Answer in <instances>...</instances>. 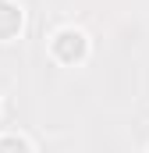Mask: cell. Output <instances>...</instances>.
Listing matches in <instances>:
<instances>
[{
	"mask_svg": "<svg viewBox=\"0 0 149 153\" xmlns=\"http://www.w3.org/2000/svg\"><path fill=\"white\" fill-rule=\"evenodd\" d=\"M46 50H50V57H53L57 64H64V68H78V64L89 61L92 43H89V36H85V29H78V25H60V29H53Z\"/></svg>",
	"mask_w": 149,
	"mask_h": 153,
	"instance_id": "6da1fadb",
	"label": "cell"
},
{
	"mask_svg": "<svg viewBox=\"0 0 149 153\" xmlns=\"http://www.w3.org/2000/svg\"><path fill=\"white\" fill-rule=\"evenodd\" d=\"M25 32V7L18 0H0V43H14Z\"/></svg>",
	"mask_w": 149,
	"mask_h": 153,
	"instance_id": "7a4b0ae2",
	"label": "cell"
},
{
	"mask_svg": "<svg viewBox=\"0 0 149 153\" xmlns=\"http://www.w3.org/2000/svg\"><path fill=\"white\" fill-rule=\"evenodd\" d=\"M0 153H36L32 143L18 132H0Z\"/></svg>",
	"mask_w": 149,
	"mask_h": 153,
	"instance_id": "3957f363",
	"label": "cell"
},
{
	"mask_svg": "<svg viewBox=\"0 0 149 153\" xmlns=\"http://www.w3.org/2000/svg\"><path fill=\"white\" fill-rule=\"evenodd\" d=\"M146 153H149V146H146Z\"/></svg>",
	"mask_w": 149,
	"mask_h": 153,
	"instance_id": "277c9868",
	"label": "cell"
}]
</instances>
